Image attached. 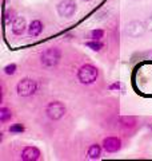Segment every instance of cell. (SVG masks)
<instances>
[{"label":"cell","mask_w":152,"mask_h":161,"mask_svg":"<svg viewBox=\"0 0 152 161\" xmlns=\"http://www.w3.org/2000/svg\"><path fill=\"white\" fill-rule=\"evenodd\" d=\"M98 77H99V70L94 64H89V63L83 64L78 70V79L83 85H92L98 79Z\"/></svg>","instance_id":"1"},{"label":"cell","mask_w":152,"mask_h":161,"mask_svg":"<svg viewBox=\"0 0 152 161\" xmlns=\"http://www.w3.org/2000/svg\"><path fill=\"white\" fill-rule=\"evenodd\" d=\"M62 58V53L56 47H49L47 50H44L40 55V62L45 69H52L55 66H58V63L60 62Z\"/></svg>","instance_id":"2"},{"label":"cell","mask_w":152,"mask_h":161,"mask_svg":"<svg viewBox=\"0 0 152 161\" xmlns=\"http://www.w3.org/2000/svg\"><path fill=\"white\" fill-rule=\"evenodd\" d=\"M16 92L19 97L27 98L31 97L38 92V83L36 80H33L32 78H24L22 80H19L16 85Z\"/></svg>","instance_id":"3"},{"label":"cell","mask_w":152,"mask_h":161,"mask_svg":"<svg viewBox=\"0 0 152 161\" xmlns=\"http://www.w3.org/2000/svg\"><path fill=\"white\" fill-rule=\"evenodd\" d=\"M65 113H67V108H65V105L63 102H60V101H52V102H49L47 105V108H45V114L52 121H59L60 118L64 117Z\"/></svg>","instance_id":"4"},{"label":"cell","mask_w":152,"mask_h":161,"mask_svg":"<svg viewBox=\"0 0 152 161\" xmlns=\"http://www.w3.org/2000/svg\"><path fill=\"white\" fill-rule=\"evenodd\" d=\"M56 11L60 18L71 19L72 16H75L76 11H78V4L75 3V0H62L58 3Z\"/></svg>","instance_id":"5"},{"label":"cell","mask_w":152,"mask_h":161,"mask_svg":"<svg viewBox=\"0 0 152 161\" xmlns=\"http://www.w3.org/2000/svg\"><path fill=\"white\" fill-rule=\"evenodd\" d=\"M147 30H148V28H147L145 23L139 22V20H134V22H129L128 24H127L125 34L128 35L129 38L136 39V38H141V36H143Z\"/></svg>","instance_id":"6"},{"label":"cell","mask_w":152,"mask_h":161,"mask_svg":"<svg viewBox=\"0 0 152 161\" xmlns=\"http://www.w3.org/2000/svg\"><path fill=\"white\" fill-rule=\"evenodd\" d=\"M101 147L107 153H118L121 149V140L119 137H105Z\"/></svg>","instance_id":"7"},{"label":"cell","mask_w":152,"mask_h":161,"mask_svg":"<svg viewBox=\"0 0 152 161\" xmlns=\"http://www.w3.org/2000/svg\"><path fill=\"white\" fill-rule=\"evenodd\" d=\"M20 158L24 161H38L42 158V152L36 147H25L20 153Z\"/></svg>","instance_id":"8"},{"label":"cell","mask_w":152,"mask_h":161,"mask_svg":"<svg viewBox=\"0 0 152 161\" xmlns=\"http://www.w3.org/2000/svg\"><path fill=\"white\" fill-rule=\"evenodd\" d=\"M11 30H12V34H13V35H18V36L23 35V34L25 32V30H28L27 20H25V18H23V16H18L16 19L13 20Z\"/></svg>","instance_id":"9"},{"label":"cell","mask_w":152,"mask_h":161,"mask_svg":"<svg viewBox=\"0 0 152 161\" xmlns=\"http://www.w3.org/2000/svg\"><path fill=\"white\" fill-rule=\"evenodd\" d=\"M43 31H44V24L40 22V20L35 19V20H32V22L29 23V26H28V35L31 38L39 36V35L42 34Z\"/></svg>","instance_id":"10"},{"label":"cell","mask_w":152,"mask_h":161,"mask_svg":"<svg viewBox=\"0 0 152 161\" xmlns=\"http://www.w3.org/2000/svg\"><path fill=\"white\" fill-rule=\"evenodd\" d=\"M101 149L103 147H100L99 144H92L89 145V148L87 150V156L89 160H99L101 157Z\"/></svg>","instance_id":"11"},{"label":"cell","mask_w":152,"mask_h":161,"mask_svg":"<svg viewBox=\"0 0 152 161\" xmlns=\"http://www.w3.org/2000/svg\"><path fill=\"white\" fill-rule=\"evenodd\" d=\"M11 118H12L11 109H8V108H2L0 109V122L6 124V122H8V121H11Z\"/></svg>","instance_id":"12"},{"label":"cell","mask_w":152,"mask_h":161,"mask_svg":"<svg viewBox=\"0 0 152 161\" xmlns=\"http://www.w3.org/2000/svg\"><path fill=\"white\" fill-rule=\"evenodd\" d=\"M85 46H87L88 48H91L92 51H96V53H99V51H101L103 50V47H104V44L100 42V40H88L87 43H85Z\"/></svg>","instance_id":"13"},{"label":"cell","mask_w":152,"mask_h":161,"mask_svg":"<svg viewBox=\"0 0 152 161\" xmlns=\"http://www.w3.org/2000/svg\"><path fill=\"white\" fill-rule=\"evenodd\" d=\"M103 38H104V31L101 28L91 30L88 32V39H91V40H101Z\"/></svg>","instance_id":"14"},{"label":"cell","mask_w":152,"mask_h":161,"mask_svg":"<svg viewBox=\"0 0 152 161\" xmlns=\"http://www.w3.org/2000/svg\"><path fill=\"white\" fill-rule=\"evenodd\" d=\"M16 19V12H15V9H7L6 12H4V16H3V22L4 24H11L13 23V20Z\"/></svg>","instance_id":"15"},{"label":"cell","mask_w":152,"mask_h":161,"mask_svg":"<svg viewBox=\"0 0 152 161\" xmlns=\"http://www.w3.org/2000/svg\"><path fill=\"white\" fill-rule=\"evenodd\" d=\"M25 130V128H24V125L23 124H13V125H11L9 126V133L11 134H22L23 132Z\"/></svg>","instance_id":"16"},{"label":"cell","mask_w":152,"mask_h":161,"mask_svg":"<svg viewBox=\"0 0 152 161\" xmlns=\"http://www.w3.org/2000/svg\"><path fill=\"white\" fill-rule=\"evenodd\" d=\"M3 70H4V74H7V75H13L15 73H16L18 66H16V63H8Z\"/></svg>","instance_id":"17"},{"label":"cell","mask_w":152,"mask_h":161,"mask_svg":"<svg viewBox=\"0 0 152 161\" xmlns=\"http://www.w3.org/2000/svg\"><path fill=\"white\" fill-rule=\"evenodd\" d=\"M108 89L111 90V92H120V93L124 92V86H123L121 82H114L112 85H109Z\"/></svg>","instance_id":"18"},{"label":"cell","mask_w":152,"mask_h":161,"mask_svg":"<svg viewBox=\"0 0 152 161\" xmlns=\"http://www.w3.org/2000/svg\"><path fill=\"white\" fill-rule=\"evenodd\" d=\"M145 26H147V28H148L149 31H152V15L145 19Z\"/></svg>","instance_id":"19"},{"label":"cell","mask_w":152,"mask_h":161,"mask_svg":"<svg viewBox=\"0 0 152 161\" xmlns=\"http://www.w3.org/2000/svg\"><path fill=\"white\" fill-rule=\"evenodd\" d=\"M82 2H91V0H82Z\"/></svg>","instance_id":"20"}]
</instances>
